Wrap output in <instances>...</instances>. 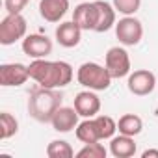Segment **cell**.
Masks as SVG:
<instances>
[{
  "instance_id": "obj_1",
  "label": "cell",
  "mask_w": 158,
  "mask_h": 158,
  "mask_svg": "<svg viewBox=\"0 0 158 158\" xmlns=\"http://www.w3.org/2000/svg\"><path fill=\"white\" fill-rule=\"evenodd\" d=\"M28 71H30V78H34L41 88L58 89L69 86L73 80V67L61 60L60 61H48L45 58L34 60L28 65Z\"/></svg>"
},
{
  "instance_id": "obj_2",
  "label": "cell",
  "mask_w": 158,
  "mask_h": 158,
  "mask_svg": "<svg viewBox=\"0 0 158 158\" xmlns=\"http://www.w3.org/2000/svg\"><path fill=\"white\" fill-rule=\"evenodd\" d=\"M60 106H61V95L50 88H41L34 91L28 99V114L39 123H50Z\"/></svg>"
},
{
  "instance_id": "obj_3",
  "label": "cell",
  "mask_w": 158,
  "mask_h": 158,
  "mask_svg": "<svg viewBox=\"0 0 158 158\" xmlns=\"http://www.w3.org/2000/svg\"><path fill=\"white\" fill-rule=\"evenodd\" d=\"M76 80L80 86H84L86 89H93V91H104L110 88L114 78L110 76L108 69L95 63V61H86L78 67L76 71Z\"/></svg>"
},
{
  "instance_id": "obj_4",
  "label": "cell",
  "mask_w": 158,
  "mask_h": 158,
  "mask_svg": "<svg viewBox=\"0 0 158 158\" xmlns=\"http://www.w3.org/2000/svg\"><path fill=\"white\" fill-rule=\"evenodd\" d=\"M26 30H28V24L21 13H8L0 23V43L4 47L13 45L15 41L26 35Z\"/></svg>"
},
{
  "instance_id": "obj_5",
  "label": "cell",
  "mask_w": 158,
  "mask_h": 158,
  "mask_svg": "<svg viewBox=\"0 0 158 158\" xmlns=\"http://www.w3.org/2000/svg\"><path fill=\"white\" fill-rule=\"evenodd\" d=\"M115 35H117L121 45L134 47L143 37V26L136 17L125 15L123 19H119V23H115Z\"/></svg>"
},
{
  "instance_id": "obj_6",
  "label": "cell",
  "mask_w": 158,
  "mask_h": 158,
  "mask_svg": "<svg viewBox=\"0 0 158 158\" xmlns=\"http://www.w3.org/2000/svg\"><path fill=\"white\" fill-rule=\"evenodd\" d=\"M104 67L112 78H123L130 74V56L123 47H112L106 52Z\"/></svg>"
},
{
  "instance_id": "obj_7",
  "label": "cell",
  "mask_w": 158,
  "mask_h": 158,
  "mask_svg": "<svg viewBox=\"0 0 158 158\" xmlns=\"http://www.w3.org/2000/svg\"><path fill=\"white\" fill-rule=\"evenodd\" d=\"M158 80H156V76L154 73L147 71V69H139V71H134L128 74V80H127V88L130 93L138 95V97H145L149 93L154 91Z\"/></svg>"
},
{
  "instance_id": "obj_8",
  "label": "cell",
  "mask_w": 158,
  "mask_h": 158,
  "mask_svg": "<svg viewBox=\"0 0 158 158\" xmlns=\"http://www.w3.org/2000/svg\"><path fill=\"white\" fill-rule=\"evenodd\" d=\"M28 78H30L28 65H23V63H4V65H0V86H4V88L23 86Z\"/></svg>"
},
{
  "instance_id": "obj_9",
  "label": "cell",
  "mask_w": 158,
  "mask_h": 158,
  "mask_svg": "<svg viewBox=\"0 0 158 158\" xmlns=\"http://www.w3.org/2000/svg\"><path fill=\"white\" fill-rule=\"evenodd\" d=\"M23 52L34 60L47 58L52 52V39L43 34H30L23 39Z\"/></svg>"
},
{
  "instance_id": "obj_10",
  "label": "cell",
  "mask_w": 158,
  "mask_h": 158,
  "mask_svg": "<svg viewBox=\"0 0 158 158\" xmlns=\"http://www.w3.org/2000/svg\"><path fill=\"white\" fill-rule=\"evenodd\" d=\"M74 110L82 117H95L101 112V99L93 89H86L76 93L74 97Z\"/></svg>"
},
{
  "instance_id": "obj_11",
  "label": "cell",
  "mask_w": 158,
  "mask_h": 158,
  "mask_svg": "<svg viewBox=\"0 0 158 158\" xmlns=\"http://www.w3.org/2000/svg\"><path fill=\"white\" fill-rule=\"evenodd\" d=\"M73 21L80 26L82 30H93L97 26V6L95 0H86V2L78 4L73 11Z\"/></svg>"
},
{
  "instance_id": "obj_12",
  "label": "cell",
  "mask_w": 158,
  "mask_h": 158,
  "mask_svg": "<svg viewBox=\"0 0 158 158\" xmlns=\"http://www.w3.org/2000/svg\"><path fill=\"white\" fill-rule=\"evenodd\" d=\"M50 125H52V128H54L56 132L67 134V132H71L73 128L78 127V112L74 110V106H73V108H69V106H60L58 112L54 114Z\"/></svg>"
},
{
  "instance_id": "obj_13",
  "label": "cell",
  "mask_w": 158,
  "mask_h": 158,
  "mask_svg": "<svg viewBox=\"0 0 158 158\" xmlns=\"http://www.w3.org/2000/svg\"><path fill=\"white\" fill-rule=\"evenodd\" d=\"M56 41L63 47V48H73L80 43L82 39V28L78 26L74 21H67V23H61L58 28H56Z\"/></svg>"
},
{
  "instance_id": "obj_14",
  "label": "cell",
  "mask_w": 158,
  "mask_h": 158,
  "mask_svg": "<svg viewBox=\"0 0 158 158\" xmlns=\"http://www.w3.org/2000/svg\"><path fill=\"white\" fill-rule=\"evenodd\" d=\"M69 10V0H39V15L47 23H60Z\"/></svg>"
},
{
  "instance_id": "obj_15",
  "label": "cell",
  "mask_w": 158,
  "mask_h": 158,
  "mask_svg": "<svg viewBox=\"0 0 158 158\" xmlns=\"http://www.w3.org/2000/svg\"><path fill=\"white\" fill-rule=\"evenodd\" d=\"M95 6H97L95 32H99V34L108 32L112 26H115V8H114V4H108L104 0H95Z\"/></svg>"
},
{
  "instance_id": "obj_16",
  "label": "cell",
  "mask_w": 158,
  "mask_h": 158,
  "mask_svg": "<svg viewBox=\"0 0 158 158\" xmlns=\"http://www.w3.org/2000/svg\"><path fill=\"white\" fill-rule=\"evenodd\" d=\"M110 152L115 158H130L136 154V143L132 136H125L119 134L115 138H112L110 141Z\"/></svg>"
},
{
  "instance_id": "obj_17",
  "label": "cell",
  "mask_w": 158,
  "mask_h": 158,
  "mask_svg": "<svg viewBox=\"0 0 158 158\" xmlns=\"http://www.w3.org/2000/svg\"><path fill=\"white\" fill-rule=\"evenodd\" d=\"M117 130H119V134H125V136H138V134H141V130H143V121H141V117L139 115H136V114H125L123 117H119V121H117Z\"/></svg>"
},
{
  "instance_id": "obj_18",
  "label": "cell",
  "mask_w": 158,
  "mask_h": 158,
  "mask_svg": "<svg viewBox=\"0 0 158 158\" xmlns=\"http://www.w3.org/2000/svg\"><path fill=\"white\" fill-rule=\"evenodd\" d=\"M74 130H76V138L80 139L82 143H95V141H101L99 130H97V125H95V119H93V117H86V121L78 123V127H76Z\"/></svg>"
},
{
  "instance_id": "obj_19",
  "label": "cell",
  "mask_w": 158,
  "mask_h": 158,
  "mask_svg": "<svg viewBox=\"0 0 158 158\" xmlns=\"http://www.w3.org/2000/svg\"><path fill=\"white\" fill-rule=\"evenodd\" d=\"M95 125L99 130V138L101 139H112L115 130H117V123L110 117V115H95Z\"/></svg>"
},
{
  "instance_id": "obj_20",
  "label": "cell",
  "mask_w": 158,
  "mask_h": 158,
  "mask_svg": "<svg viewBox=\"0 0 158 158\" xmlns=\"http://www.w3.org/2000/svg\"><path fill=\"white\" fill-rule=\"evenodd\" d=\"M47 156L48 158H73L74 151L65 139H54L47 147Z\"/></svg>"
},
{
  "instance_id": "obj_21",
  "label": "cell",
  "mask_w": 158,
  "mask_h": 158,
  "mask_svg": "<svg viewBox=\"0 0 158 158\" xmlns=\"http://www.w3.org/2000/svg\"><path fill=\"white\" fill-rule=\"evenodd\" d=\"M17 130H19V121L15 119V115H11L10 112L0 114V138L10 139L11 136L17 134Z\"/></svg>"
},
{
  "instance_id": "obj_22",
  "label": "cell",
  "mask_w": 158,
  "mask_h": 158,
  "mask_svg": "<svg viewBox=\"0 0 158 158\" xmlns=\"http://www.w3.org/2000/svg\"><path fill=\"white\" fill-rule=\"evenodd\" d=\"M106 147L99 141L95 143H84V147L76 152V158H106Z\"/></svg>"
},
{
  "instance_id": "obj_23",
  "label": "cell",
  "mask_w": 158,
  "mask_h": 158,
  "mask_svg": "<svg viewBox=\"0 0 158 158\" xmlns=\"http://www.w3.org/2000/svg\"><path fill=\"white\" fill-rule=\"evenodd\" d=\"M141 6V0H114V8L115 11L123 15H134Z\"/></svg>"
},
{
  "instance_id": "obj_24",
  "label": "cell",
  "mask_w": 158,
  "mask_h": 158,
  "mask_svg": "<svg viewBox=\"0 0 158 158\" xmlns=\"http://www.w3.org/2000/svg\"><path fill=\"white\" fill-rule=\"evenodd\" d=\"M30 0H4V6L8 13H21L26 6H28Z\"/></svg>"
},
{
  "instance_id": "obj_25",
  "label": "cell",
  "mask_w": 158,
  "mask_h": 158,
  "mask_svg": "<svg viewBox=\"0 0 158 158\" xmlns=\"http://www.w3.org/2000/svg\"><path fill=\"white\" fill-rule=\"evenodd\" d=\"M151 156L158 158V149H147V151L141 152V158H151Z\"/></svg>"
},
{
  "instance_id": "obj_26",
  "label": "cell",
  "mask_w": 158,
  "mask_h": 158,
  "mask_svg": "<svg viewBox=\"0 0 158 158\" xmlns=\"http://www.w3.org/2000/svg\"><path fill=\"white\" fill-rule=\"evenodd\" d=\"M156 88H158V84H156Z\"/></svg>"
}]
</instances>
